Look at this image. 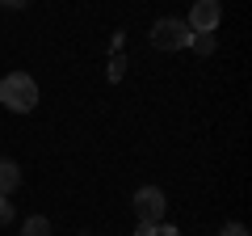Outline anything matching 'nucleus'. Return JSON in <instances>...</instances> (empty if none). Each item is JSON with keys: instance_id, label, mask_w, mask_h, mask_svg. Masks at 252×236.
<instances>
[{"instance_id": "nucleus-1", "label": "nucleus", "mask_w": 252, "mask_h": 236, "mask_svg": "<svg viewBox=\"0 0 252 236\" xmlns=\"http://www.w3.org/2000/svg\"><path fill=\"white\" fill-rule=\"evenodd\" d=\"M0 101L13 110V114H30L38 106V84L30 80L26 72H9L0 80Z\"/></svg>"}, {"instance_id": "nucleus-2", "label": "nucleus", "mask_w": 252, "mask_h": 236, "mask_svg": "<svg viewBox=\"0 0 252 236\" xmlns=\"http://www.w3.org/2000/svg\"><path fill=\"white\" fill-rule=\"evenodd\" d=\"M152 46L156 51H185L189 46V26L177 17H160L152 26Z\"/></svg>"}, {"instance_id": "nucleus-3", "label": "nucleus", "mask_w": 252, "mask_h": 236, "mask_svg": "<svg viewBox=\"0 0 252 236\" xmlns=\"http://www.w3.org/2000/svg\"><path fill=\"white\" fill-rule=\"evenodd\" d=\"M219 21H223V4L219 0H193V13H189V34H215Z\"/></svg>"}, {"instance_id": "nucleus-4", "label": "nucleus", "mask_w": 252, "mask_h": 236, "mask_svg": "<svg viewBox=\"0 0 252 236\" xmlns=\"http://www.w3.org/2000/svg\"><path fill=\"white\" fill-rule=\"evenodd\" d=\"M164 190L160 186H143V190L135 194V215H139V224H160V215H164Z\"/></svg>"}, {"instance_id": "nucleus-5", "label": "nucleus", "mask_w": 252, "mask_h": 236, "mask_svg": "<svg viewBox=\"0 0 252 236\" xmlns=\"http://www.w3.org/2000/svg\"><path fill=\"white\" fill-rule=\"evenodd\" d=\"M21 186V169L13 160H4V156H0V194H13Z\"/></svg>"}, {"instance_id": "nucleus-6", "label": "nucleus", "mask_w": 252, "mask_h": 236, "mask_svg": "<svg viewBox=\"0 0 252 236\" xmlns=\"http://www.w3.org/2000/svg\"><path fill=\"white\" fill-rule=\"evenodd\" d=\"M21 236H51V224H46L42 215H30V219H26V232H21Z\"/></svg>"}, {"instance_id": "nucleus-7", "label": "nucleus", "mask_w": 252, "mask_h": 236, "mask_svg": "<svg viewBox=\"0 0 252 236\" xmlns=\"http://www.w3.org/2000/svg\"><path fill=\"white\" fill-rule=\"evenodd\" d=\"M189 46H193L198 55H210L215 51V34H189Z\"/></svg>"}, {"instance_id": "nucleus-8", "label": "nucleus", "mask_w": 252, "mask_h": 236, "mask_svg": "<svg viewBox=\"0 0 252 236\" xmlns=\"http://www.w3.org/2000/svg\"><path fill=\"white\" fill-rule=\"evenodd\" d=\"M0 224H13V202L0 194Z\"/></svg>"}, {"instance_id": "nucleus-9", "label": "nucleus", "mask_w": 252, "mask_h": 236, "mask_svg": "<svg viewBox=\"0 0 252 236\" xmlns=\"http://www.w3.org/2000/svg\"><path fill=\"white\" fill-rule=\"evenodd\" d=\"M156 236H181V228H172V224H156Z\"/></svg>"}, {"instance_id": "nucleus-10", "label": "nucleus", "mask_w": 252, "mask_h": 236, "mask_svg": "<svg viewBox=\"0 0 252 236\" xmlns=\"http://www.w3.org/2000/svg\"><path fill=\"white\" fill-rule=\"evenodd\" d=\"M223 236H248V228H244V224H227Z\"/></svg>"}, {"instance_id": "nucleus-11", "label": "nucleus", "mask_w": 252, "mask_h": 236, "mask_svg": "<svg viewBox=\"0 0 252 236\" xmlns=\"http://www.w3.org/2000/svg\"><path fill=\"white\" fill-rule=\"evenodd\" d=\"M135 236H156V224H139V232Z\"/></svg>"}, {"instance_id": "nucleus-12", "label": "nucleus", "mask_w": 252, "mask_h": 236, "mask_svg": "<svg viewBox=\"0 0 252 236\" xmlns=\"http://www.w3.org/2000/svg\"><path fill=\"white\" fill-rule=\"evenodd\" d=\"M4 9H26V0H0Z\"/></svg>"}]
</instances>
